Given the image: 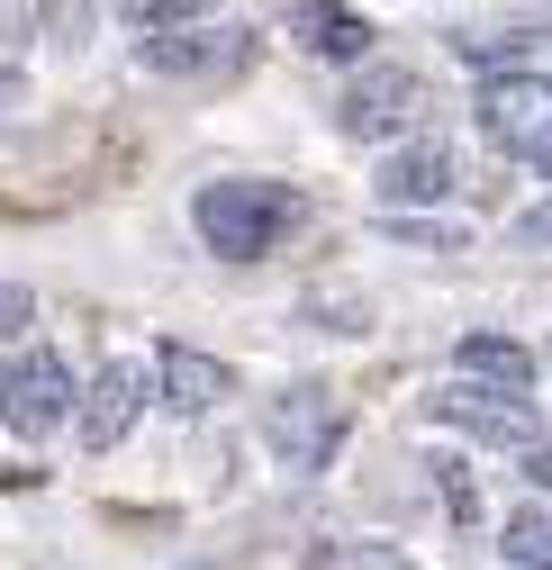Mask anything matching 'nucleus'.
<instances>
[{"instance_id": "1", "label": "nucleus", "mask_w": 552, "mask_h": 570, "mask_svg": "<svg viewBox=\"0 0 552 570\" xmlns=\"http://www.w3.org/2000/svg\"><path fill=\"white\" fill-rule=\"evenodd\" d=\"M190 227H199V245H209L218 263H263V254H282V245L308 227V199H299L290 181H245V173H227V181H199Z\"/></svg>"}, {"instance_id": "2", "label": "nucleus", "mask_w": 552, "mask_h": 570, "mask_svg": "<svg viewBox=\"0 0 552 570\" xmlns=\"http://www.w3.org/2000/svg\"><path fill=\"white\" fill-rule=\"evenodd\" d=\"M471 109H480V136H490L507 164L552 173V73H490Z\"/></svg>"}, {"instance_id": "3", "label": "nucleus", "mask_w": 552, "mask_h": 570, "mask_svg": "<svg viewBox=\"0 0 552 570\" xmlns=\"http://www.w3.org/2000/svg\"><path fill=\"white\" fill-rule=\"evenodd\" d=\"M263 444H272V462H282V471H326L335 462V444H344V407L317 390V381H299V390H282V399H272L263 407Z\"/></svg>"}, {"instance_id": "4", "label": "nucleus", "mask_w": 552, "mask_h": 570, "mask_svg": "<svg viewBox=\"0 0 552 570\" xmlns=\"http://www.w3.org/2000/svg\"><path fill=\"white\" fill-rule=\"evenodd\" d=\"M63 416H73V363L46 353V344H19L0 363V425L10 435H55Z\"/></svg>"}, {"instance_id": "5", "label": "nucleus", "mask_w": 552, "mask_h": 570, "mask_svg": "<svg viewBox=\"0 0 552 570\" xmlns=\"http://www.w3.org/2000/svg\"><path fill=\"white\" fill-rule=\"evenodd\" d=\"M245 63H254L245 28H155L136 46V73H155V82H236Z\"/></svg>"}, {"instance_id": "6", "label": "nucleus", "mask_w": 552, "mask_h": 570, "mask_svg": "<svg viewBox=\"0 0 552 570\" xmlns=\"http://www.w3.org/2000/svg\"><path fill=\"white\" fill-rule=\"evenodd\" d=\"M335 118H344V136H363V146H381V136H407L426 118V73L417 63H354V91L335 100Z\"/></svg>"}, {"instance_id": "7", "label": "nucleus", "mask_w": 552, "mask_h": 570, "mask_svg": "<svg viewBox=\"0 0 552 570\" xmlns=\"http://www.w3.org/2000/svg\"><path fill=\"white\" fill-rule=\"evenodd\" d=\"M426 416L453 425V435H480V444H534V435H543L534 407H525V390H490V381H453V390H435Z\"/></svg>"}, {"instance_id": "8", "label": "nucleus", "mask_w": 552, "mask_h": 570, "mask_svg": "<svg viewBox=\"0 0 552 570\" xmlns=\"http://www.w3.org/2000/svg\"><path fill=\"white\" fill-rule=\"evenodd\" d=\"M136 407H146V363H100V372H91V390L73 399V435H82V453L127 444Z\"/></svg>"}, {"instance_id": "9", "label": "nucleus", "mask_w": 552, "mask_h": 570, "mask_svg": "<svg viewBox=\"0 0 552 570\" xmlns=\"http://www.w3.org/2000/svg\"><path fill=\"white\" fill-rule=\"evenodd\" d=\"M227 390H236V372L218 363V353H199V344H164V353H155V399H164L172 416H209Z\"/></svg>"}, {"instance_id": "10", "label": "nucleus", "mask_w": 552, "mask_h": 570, "mask_svg": "<svg viewBox=\"0 0 552 570\" xmlns=\"http://www.w3.org/2000/svg\"><path fill=\"white\" fill-rule=\"evenodd\" d=\"M453 190V146L444 136H407V146L381 164V199L390 208H435Z\"/></svg>"}, {"instance_id": "11", "label": "nucleus", "mask_w": 552, "mask_h": 570, "mask_svg": "<svg viewBox=\"0 0 552 570\" xmlns=\"http://www.w3.org/2000/svg\"><path fill=\"white\" fill-rule=\"evenodd\" d=\"M290 37L326 63H363L372 55V19L363 10H344V0H308V10H290Z\"/></svg>"}, {"instance_id": "12", "label": "nucleus", "mask_w": 552, "mask_h": 570, "mask_svg": "<svg viewBox=\"0 0 552 570\" xmlns=\"http://www.w3.org/2000/svg\"><path fill=\"white\" fill-rule=\"evenodd\" d=\"M453 372L490 381V390H534V344L525 335H462L453 344Z\"/></svg>"}, {"instance_id": "13", "label": "nucleus", "mask_w": 552, "mask_h": 570, "mask_svg": "<svg viewBox=\"0 0 552 570\" xmlns=\"http://www.w3.org/2000/svg\"><path fill=\"white\" fill-rule=\"evenodd\" d=\"M499 552H507V570H552V508H516L499 525Z\"/></svg>"}, {"instance_id": "14", "label": "nucleus", "mask_w": 552, "mask_h": 570, "mask_svg": "<svg viewBox=\"0 0 552 570\" xmlns=\"http://www.w3.org/2000/svg\"><path fill=\"white\" fill-rule=\"evenodd\" d=\"M308 570H417L398 543H354V534H326L308 543Z\"/></svg>"}, {"instance_id": "15", "label": "nucleus", "mask_w": 552, "mask_h": 570, "mask_svg": "<svg viewBox=\"0 0 552 570\" xmlns=\"http://www.w3.org/2000/svg\"><path fill=\"white\" fill-rule=\"evenodd\" d=\"M37 28H46V46L82 55L91 46V0H37Z\"/></svg>"}, {"instance_id": "16", "label": "nucleus", "mask_w": 552, "mask_h": 570, "mask_svg": "<svg viewBox=\"0 0 552 570\" xmlns=\"http://www.w3.org/2000/svg\"><path fill=\"white\" fill-rule=\"evenodd\" d=\"M118 19L136 37H155V28H190V0H118Z\"/></svg>"}, {"instance_id": "17", "label": "nucleus", "mask_w": 552, "mask_h": 570, "mask_svg": "<svg viewBox=\"0 0 552 570\" xmlns=\"http://www.w3.org/2000/svg\"><path fill=\"white\" fill-rule=\"evenodd\" d=\"M507 236H516L525 254H552V199H534V208H516V218H507Z\"/></svg>"}, {"instance_id": "18", "label": "nucleus", "mask_w": 552, "mask_h": 570, "mask_svg": "<svg viewBox=\"0 0 552 570\" xmlns=\"http://www.w3.org/2000/svg\"><path fill=\"white\" fill-rule=\"evenodd\" d=\"M435 480H444V498H453V525H480V498H471V471H462L453 453L435 462Z\"/></svg>"}, {"instance_id": "19", "label": "nucleus", "mask_w": 552, "mask_h": 570, "mask_svg": "<svg viewBox=\"0 0 552 570\" xmlns=\"http://www.w3.org/2000/svg\"><path fill=\"white\" fill-rule=\"evenodd\" d=\"M28 326H37V299L19 291V281H0V335H10V344H19Z\"/></svg>"}, {"instance_id": "20", "label": "nucleus", "mask_w": 552, "mask_h": 570, "mask_svg": "<svg viewBox=\"0 0 552 570\" xmlns=\"http://www.w3.org/2000/svg\"><path fill=\"white\" fill-rule=\"evenodd\" d=\"M390 236H398V245H462L453 227H426V218H390Z\"/></svg>"}, {"instance_id": "21", "label": "nucleus", "mask_w": 552, "mask_h": 570, "mask_svg": "<svg viewBox=\"0 0 552 570\" xmlns=\"http://www.w3.org/2000/svg\"><path fill=\"white\" fill-rule=\"evenodd\" d=\"M28 109V73H19V63H0V118H19Z\"/></svg>"}, {"instance_id": "22", "label": "nucleus", "mask_w": 552, "mask_h": 570, "mask_svg": "<svg viewBox=\"0 0 552 570\" xmlns=\"http://www.w3.org/2000/svg\"><path fill=\"white\" fill-rule=\"evenodd\" d=\"M516 453H525V480H534V489H552V444L534 435V444H516Z\"/></svg>"}, {"instance_id": "23", "label": "nucleus", "mask_w": 552, "mask_h": 570, "mask_svg": "<svg viewBox=\"0 0 552 570\" xmlns=\"http://www.w3.org/2000/svg\"><path fill=\"white\" fill-rule=\"evenodd\" d=\"M0 489H28V471H19V462H0Z\"/></svg>"}]
</instances>
